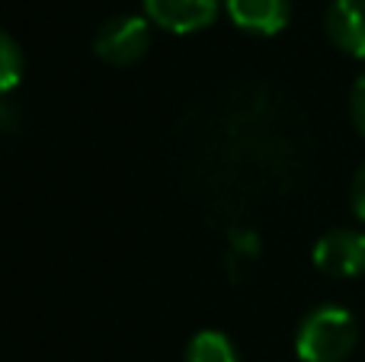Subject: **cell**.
I'll return each instance as SVG.
<instances>
[{"label":"cell","instance_id":"6da1fadb","mask_svg":"<svg viewBox=\"0 0 365 362\" xmlns=\"http://www.w3.org/2000/svg\"><path fill=\"white\" fill-rule=\"evenodd\" d=\"M359 343V321L343 305H317L295 327V356L302 362H343Z\"/></svg>","mask_w":365,"mask_h":362},{"label":"cell","instance_id":"7a4b0ae2","mask_svg":"<svg viewBox=\"0 0 365 362\" xmlns=\"http://www.w3.org/2000/svg\"><path fill=\"white\" fill-rule=\"evenodd\" d=\"M151 26L154 23L141 13H119V16L106 19L93 36V55L113 68H128V64L141 61L154 38Z\"/></svg>","mask_w":365,"mask_h":362},{"label":"cell","instance_id":"3957f363","mask_svg":"<svg viewBox=\"0 0 365 362\" xmlns=\"http://www.w3.org/2000/svg\"><path fill=\"white\" fill-rule=\"evenodd\" d=\"M311 263L330 279H356L365 273V231L334 228L314 241Z\"/></svg>","mask_w":365,"mask_h":362},{"label":"cell","instance_id":"277c9868","mask_svg":"<svg viewBox=\"0 0 365 362\" xmlns=\"http://www.w3.org/2000/svg\"><path fill=\"white\" fill-rule=\"evenodd\" d=\"M145 16L158 29L173 32V36H189L218 19L225 10V0H141Z\"/></svg>","mask_w":365,"mask_h":362},{"label":"cell","instance_id":"5b68a950","mask_svg":"<svg viewBox=\"0 0 365 362\" xmlns=\"http://www.w3.org/2000/svg\"><path fill=\"white\" fill-rule=\"evenodd\" d=\"M324 32L343 55L365 61V0H334L324 13Z\"/></svg>","mask_w":365,"mask_h":362},{"label":"cell","instance_id":"8992f818","mask_svg":"<svg viewBox=\"0 0 365 362\" xmlns=\"http://www.w3.org/2000/svg\"><path fill=\"white\" fill-rule=\"evenodd\" d=\"M225 13L250 36H279L292 19L289 0H225Z\"/></svg>","mask_w":365,"mask_h":362},{"label":"cell","instance_id":"52a82bcc","mask_svg":"<svg viewBox=\"0 0 365 362\" xmlns=\"http://www.w3.org/2000/svg\"><path fill=\"white\" fill-rule=\"evenodd\" d=\"M186 362H240V356L227 333L199 331L186 343Z\"/></svg>","mask_w":365,"mask_h":362},{"label":"cell","instance_id":"ba28073f","mask_svg":"<svg viewBox=\"0 0 365 362\" xmlns=\"http://www.w3.org/2000/svg\"><path fill=\"white\" fill-rule=\"evenodd\" d=\"M23 71H26L23 48L16 45V38H13L10 32H4V36H0V90L13 93L16 83L23 81Z\"/></svg>","mask_w":365,"mask_h":362},{"label":"cell","instance_id":"9c48e42d","mask_svg":"<svg viewBox=\"0 0 365 362\" xmlns=\"http://www.w3.org/2000/svg\"><path fill=\"white\" fill-rule=\"evenodd\" d=\"M349 119H353L356 132L365 138V71L353 81V90H349Z\"/></svg>","mask_w":365,"mask_h":362},{"label":"cell","instance_id":"30bf717a","mask_svg":"<svg viewBox=\"0 0 365 362\" xmlns=\"http://www.w3.org/2000/svg\"><path fill=\"white\" fill-rule=\"evenodd\" d=\"M231 254L240 257V260H253V257L259 254V237H257V231H247V228L234 231V234H231Z\"/></svg>","mask_w":365,"mask_h":362},{"label":"cell","instance_id":"8fae6325","mask_svg":"<svg viewBox=\"0 0 365 362\" xmlns=\"http://www.w3.org/2000/svg\"><path fill=\"white\" fill-rule=\"evenodd\" d=\"M349 205H353L356 218L365 224V160L359 164V170L353 173V183H349Z\"/></svg>","mask_w":365,"mask_h":362}]
</instances>
